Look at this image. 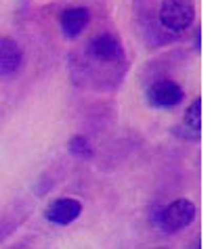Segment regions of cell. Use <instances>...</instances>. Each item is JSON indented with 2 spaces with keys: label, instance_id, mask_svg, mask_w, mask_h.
Returning a JSON list of instances; mask_svg holds the SVG:
<instances>
[{
  "label": "cell",
  "instance_id": "cell-1",
  "mask_svg": "<svg viewBox=\"0 0 212 249\" xmlns=\"http://www.w3.org/2000/svg\"><path fill=\"white\" fill-rule=\"evenodd\" d=\"M195 216H197L195 203L191 201V199L181 197V199H174V201H170V203L160 212V216H158V226L162 228L164 232L174 234V232L185 231V228L195 220Z\"/></svg>",
  "mask_w": 212,
  "mask_h": 249
},
{
  "label": "cell",
  "instance_id": "cell-2",
  "mask_svg": "<svg viewBox=\"0 0 212 249\" xmlns=\"http://www.w3.org/2000/svg\"><path fill=\"white\" fill-rule=\"evenodd\" d=\"M195 21V2L193 0H162L160 4V23L168 32L181 34L189 30Z\"/></svg>",
  "mask_w": 212,
  "mask_h": 249
},
{
  "label": "cell",
  "instance_id": "cell-3",
  "mask_svg": "<svg viewBox=\"0 0 212 249\" xmlns=\"http://www.w3.org/2000/svg\"><path fill=\"white\" fill-rule=\"evenodd\" d=\"M185 101V90L176 80L164 78L149 86L147 90V103L155 109H174Z\"/></svg>",
  "mask_w": 212,
  "mask_h": 249
},
{
  "label": "cell",
  "instance_id": "cell-4",
  "mask_svg": "<svg viewBox=\"0 0 212 249\" xmlns=\"http://www.w3.org/2000/svg\"><path fill=\"white\" fill-rule=\"evenodd\" d=\"M82 210H84V205H82L80 199H76V197H57L46 205L44 220L55 224V226H70L72 222H76V220L82 216Z\"/></svg>",
  "mask_w": 212,
  "mask_h": 249
},
{
  "label": "cell",
  "instance_id": "cell-5",
  "mask_svg": "<svg viewBox=\"0 0 212 249\" xmlns=\"http://www.w3.org/2000/svg\"><path fill=\"white\" fill-rule=\"evenodd\" d=\"M88 57L99 61V63H118L124 59V46L120 38L114 34H99L86 46Z\"/></svg>",
  "mask_w": 212,
  "mask_h": 249
},
{
  "label": "cell",
  "instance_id": "cell-6",
  "mask_svg": "<svg viewBox=\"0 0 212 249\" xmlns=\"http://www.w3.org/2000/svg\"><path fill=\"white\" fill-rule=\"evenodd\" d=\"M88 23H91V9L86 6H70L59 15V27L67 40H76Z\"/></svg>",
  "mask_w": 212,
  "mask_h": 249
},
{
  "label": "cell",
  "instance_id": "cell-7",
  "mask_svg": "<svg viewBox=\"0 0 212 249\" xmlns=\"http://www.w3.org/2000/svg\"><path fill=\"white\" fill-rule=\"evenodd\" d=\"M23 65V51L15 40L0 36V78H13Z\"/></svg>",
  "mask_w": 212,
  "mask_h": 249
},
{
  "label": "cell",
  "instance_id": "cell-8",
  "mask_svg": "<svg viewBox=\"0 0 212 249\" xmlns=\"http://www.w3.org/2000/svg\"><path fill=\"white\" fill-rule=\"evenodd\" d=\"M183 126H185L189 132L193 130L195 134H200L202 130V96H195L193 103L185 109V115H183Z\"/></svg>",
  "mask_w": 212,
  "mask_h": 249
},
{
  "label": "cell",
  "instance_id": "cell-9",
  "mask_svg": "<svg viewBox=\"0 0 212 249\" xmlns=\"http://www.w3.org/2000/svg\"><path fill=\"white\" fill-rule=\"evenodd\" d=\"M67 151H70L74 157H78V159H91L93 153H95L91 141H88L86 136H82V134H76V136L70 138V142H67Z\"/></svg>",
  "mask_w": 212,
  "mask_h": 249
},
{
  "label": "cell",
  "instance_id": "cell-10",
  "mask_svg": "<svg viewBox=\"0 0 212 249\" xmlns=\"http://www.w3.org/2000/svg\"><path fill=\"white\" fill-rule=\"evenodd\" d=\"M200 27H195V48H197V51H200Z\"/></svg>",
  "mask_w": 212,
  "mask_h": 249
}]
</instances>
